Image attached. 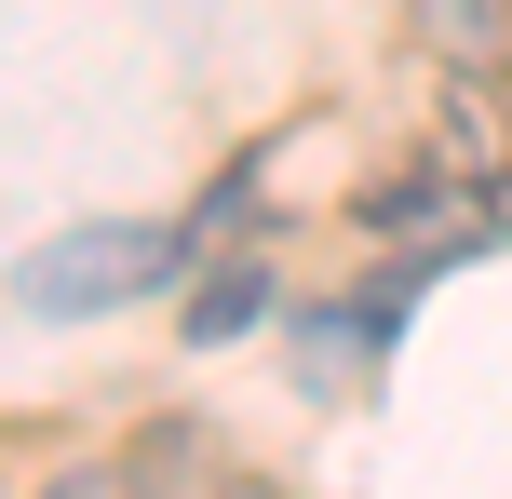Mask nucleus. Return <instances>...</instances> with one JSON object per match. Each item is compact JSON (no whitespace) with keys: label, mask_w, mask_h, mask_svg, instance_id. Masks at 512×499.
I'll return each mask as SVG.
<instances>
[{"label":"nucleus","mask_w":512,"mask_h":499,"mask_svg":"<svg viewBox=\"0 0 512 499\" xmlns=\"http://www.w3.org/2000/svg\"><path fill=\"white\" fill-rule=\"evenodd\" d=\"M203 257V230H149V216H95V230H54L41 257H14V311L41 324H95V311H149L176 270Z\"/></svg>","instance_id":"1"},{"label":"nucleus","mask_w":512,"mask_h":499,"mask_svg":"<svg viewBox=\"0 0 512 499\" xmlns=\"http://www.w3.org/2000/svg\"><path fill=\"white\" fill-rule=\"evenodd\" d=\"M405 27H418L459 81H512V0H405Z\"/></svg>","instance_id":"2"},{"label":"nucleus","mask_w":512,"mask_h":499,"mask_svg":"<svg viewBox=\"0 0 512 499\" xmlns=\"http://www.w3.org/2000/svg\"><path fill=\"white\" fill-rule=\"evenodd\" d=\"M256 311H270V270H216V284H189V311H176V324L216 351V338H243Z\"/></svg>","instance_id":"3"},{"label":"nucleus","mask_w":512,"mask_h":499,"mask_svg":"<svg viewBox=\"0 0 512 499\" xmlns=\"http://www.w3.org/2000/svg\"><path fill=\"white\" fill-rule=\"evenodd\" d=\"M41 499H149V486H135V459H68V473H41Z\"/></svg>","instance_id":"4"},{"label":"nucleus","mask_w":512,"mask_h":499,"mask_svg":"<svg viewBox=\"0 0 512 499\" xmlns=\"http://www.w3.org/2000/svg\"><path fill=\"white\" fill-rule=\"evenodd\" d=\"M203 499H297L283 473H203Z\"/></svg>","instance_id":"5"}]
</instances>
